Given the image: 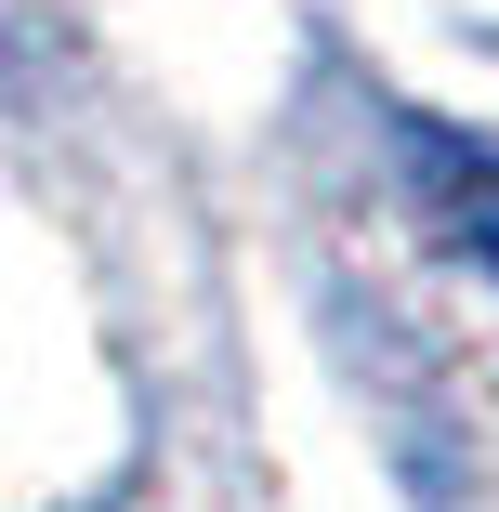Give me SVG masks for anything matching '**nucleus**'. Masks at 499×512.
Returning a JSON list of instances; mask_svg holds the SVG:
<instances>
[{
    "instance_id": "f257e3e1",
    "label": "nucleus",
    "mask_w": 499,
    "mask_h": 512,
    "mask_svg": "<svg viewBox=\"0 0 499 512\" xmlns=\"http://www.w3.org/2000/svg\"><path fill=\"white\" fill-rule=\"evenodd\" d=\"M408 184L434 197V224L473 276H499V145L460 119H408Z\"/></svg>"
}]
</instances>
